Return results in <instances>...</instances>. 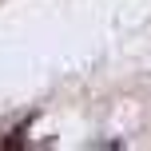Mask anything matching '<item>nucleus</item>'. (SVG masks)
I'll list each match as a JSON object with an SVG mask.
<instances>
[{"label":"nucleus","instance_id":"f257e3e1","mask_svg":"<svg viewBox=\"0 0 151 151\" xmlns=\"http://www.w3.org/2000/svg\"><path fill=\"white\" fill-rule=\"evenodd\" d=\"M24 127H28V123H24ZM24 127H16L8 139H0V147H24Z\"/></svg>","mask_w":151,"mask_h":151}]
</instances>
